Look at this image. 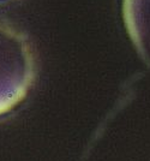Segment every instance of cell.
<instances>
[{
	"instance_id": "6da1fadb",
	"label": "cell",
	"mask_w": 150,
	"mask_h": 161,
	"mask_svg": "<svg viewBox=\"0 0 150 161\" xmlns=\"http://www.w3.org/2000/svg\"><path fill=\"white\" fill-rule=\"evenodd\" d=\"M31 59L23 39L0 28V114L13 108L31 80Z\"/></svg>"
},
{
	"instance_id": "7a4b0ae2",
	"label": "cell",
	"mask_w": 150,
	"mask_h": 161,
	"mask_svg": "<svg viewBox=\"0 0 150 161\" xmlns=\"http://www.w3.org/2000/svg\"><path fill=\"white\" fill-rule=\"evenodd\" d=\"M124 8L132 37L150 60V0H125Z\"/></svg>"
}]
</instances>
